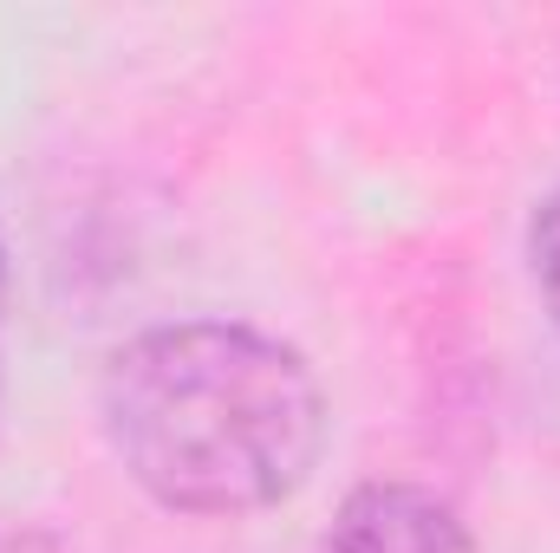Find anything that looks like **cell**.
<instances>
[{"instance_id":"1","label":"cell","mask_w":560,"mask_h":553,"mask_svg":"<svg viewBox=\"0 0 560 553\" xmlns=\"http://www.w3.org/2000/svg\"><path fill=\"white\" fill-rule=\"evenodd\" d=\"M105 436L125 475L176 515L287 502L326 443V398L293 345L255 326H156L105 365Z\"/></svg>"},{"instance_id":"2","label":"cell","mask_w":560,"mask_h":553,"mask_svg":"<svg viewBox=\"0 0 560 553\" xmlns=\"http://www.w3.org/2000/svg\"><path fill=\"white\" fill-rule=\"evenodd\" d=\"M313 553H476V541L423 489H359Z\"/></svg>"},{"instance_id":"3","label":"cell","mask_w":560,"mask_h":553,"mask_svg":"<svg viewBox=\"0 0 560 553\" xmlns=\"http://www.w3.org/2000/svg\"><path fill=\"white\" fill-rule=\"evenodd\" d=\"M528 255H535V280H541V299H548V313H555V326H560V189L548 196V202H541V215H535Z\"/></svg>"},{"instance_id":"4","label":"cell","mask_w":560,"mask_h":553,"mask_svg":"<svg viewBox=\"0 0 560 553\" xmlns=\"http://www.w3.org/2000/svg\"><path fill=\"white\" fill-rule=\"evenodd\" d=\"M0 553H26V548H13V541H0Z\"/></svg>"}]
</instances>
